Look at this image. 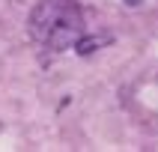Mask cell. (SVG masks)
<instances>
[{"label":"cell","instance_id":"6da1fadb","mask_svg":"<svg viewBox=\"0 0 158 152\" xmlns=\"http://www.w3.org/2000/svg\"><path fill=\"white\" fill-rule=\"evenodd\" d=\"M27 27H30L33 42L51 54L72 51L78 39L87 33L78 0H39L30 12Z\"/></svg>","mask_w":158,"mask_h":152}]
</instances>
